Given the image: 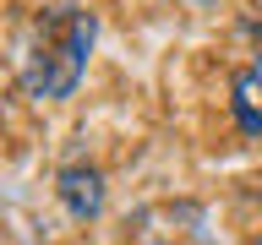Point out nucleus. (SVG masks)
Listing matches in <instances>:
<instances>
[{
	"instance_id": "f257e3e1",
	"label": "nucleus",
	"mask_w": 262,
	"mask_h": 245,
	"mask_svg": "<svg viewBox=\"0 0 262 245\" xmlns=\"http://www.w3.org/2000/svg\"><path fill=\"white\" fill-rule=\"evenodd\" d=\"M93 49H98L93 6H44L16 49V87L33 104H66L77 98Z\"/></svg>"
},
{
	"instance_id": "f03ea898",
	"label": "nucleus",
	"mask_w": 262,
	"mask_h": 245,
	"mask_svg": "<svg viewBox=\"0 0 262 245\" xmlns=\"http://www.w3.org/2000/svg\"><path fill=\"white\" fill-rule=\"evenodd\" d=\"M55 202L66 207L71 224H98L110 207V180L93 158H66L55 169Z\"/></svg>"
},
{
	"instance_id": "7ed1b4c3",
	"label": "nucleus",
	"mask_w": 262,
	"mask_h": 245,
	"mask_svg": "<svg viewBox=\"0 0 262 245\" xmlns=\"http://www.w3.org/2000/svg\"><path fill=\"white\" fill-rule=\"evenodd\" d=\"M229 120L241 136H262V55L229 77Z\"/></svg>"
},
{
	"instance_id": "20e7f679",
	"label": "nucleus",
	"mask_w": 262,
	"mask_h": 245,
	"mask_svg": "<svg viewBox=\"0 0 262 245\" xmlns=\"http://www.w3.org/2000/svg\"><path fill=\"white\" fill-rule=\"evenodd\" d=\"M147 245H169V240H147Z\"/></svg>"
},
{
	"instance_id": "39448f33",
	"label": "nucleus",
	"mask_w": 262,
	"mask_h": 245,
	"mask_svg": "<svg viewBox=\"0 0 262 245\" xmlns=\"http://www.w3.org/2000/svg\"><path fill=\"white\" fill-rule=\"evenodd\" d=\"M257 245H262V240H257Z\"/></svg>"
}]
</instances>
